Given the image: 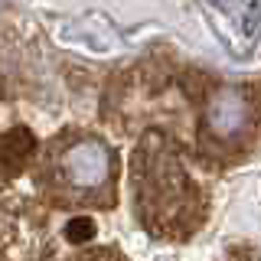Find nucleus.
Masks as SVG:
<instances>
[{
    "mask_svg": "<svg viewBox=\"0 0 261 261\" xmlns=\"http://www.w3.org/2000/svg\"><path fill=\"white\" fill-rule=\"evenodd\" d=\"M137 202L147 228L157 235H190L202 219V196L183 173L167 137L147 134L134 153Z\"/></svg>",
    "mask_w": 261,
    "mask_h": 261,
    "instance_id": "nucleus-1",
    "label": "nucleus"
},
{
    "mask_svg": "<svg viewBox=\"0 0 261 261\" xmlns=\"http://www.w3.org/2000/svg\"><path fill=\"white\" fill-rule=\"evenodd\" d=\"M56 186L75 199H95L101 190L111 186L114 176V153L98 137H75L59 147L53 160Z\"/></svg>",
    "mask_w": 261,
    "mask_h": 261,
    "instance_id": "nucleus-2",
    "label": "nucleus"
},
{
    "mask_svg": "<svg viewBox=\"0 0 261 261\" xmlns=\"http://www.w3.org/2000/svg\"><path fill=\"white\" fill-rule=\"evenodd\" d=\"M248 114L251 105L239 88H222L209 105V130L216 137H235L248 127Z\"/></svg>",
    "mask_w": 261,
    "mask_h": 261,
    "instance_id": "nucleus-3",
    "label": "nucleus"
},
{
    "mask_svg": "<svg viewBox=\"0 0 261 261\" xmlns=\"http://www.w3.org/2000/svg\"><path fill=\"white\" fill-rule=\"evenodd\" d=\"M33 150H36V141L27 127H13L10 134H4L0 137V176H20L33 160Z\"/></svg>",
    "mask_w": 261,
    "mask_h": 261,
    "instance_id": "nucleus-4",
    "label": "nucleus"
},
{
    "mask_svg": "<svg viewBox=\"0 0 261 261\" xmlns=\"http://www.w3.org/2000/svg\"><path fill=\"white\" fill-rule=\"evenodd\" d=\"M95 235V222L88 216H75L69 219V225H65V239L69 242H88Z\"/></svg>",
    "mask_w": 261,
    "mask_h": 261,
    "instance_id": "nucleus-5",
    "label": "nucleus"
},
{
    "mask_svg": "<svg viewBox=\"0 0 261 261\" xmlns=\"http://www.w3.org/2000/svg\"><path fill=\"white\" fill-rule=\"evenodd\" d=\"M85 255L88 258H92V255L95 258H111V255H118V251H111V248H92V251H85Z\"/></svg>",
    "mask_w": 261,
    "mask_h": 261,
    "instance_id": "nucleus-6",
    "label": "nucleus"
}]
</instances>
